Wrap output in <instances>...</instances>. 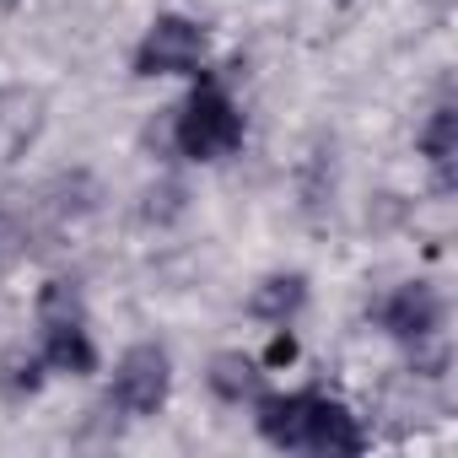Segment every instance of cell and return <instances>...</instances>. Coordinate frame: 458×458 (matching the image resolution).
Returning a JSON list of instances; mask_svg holds the SVG:
<instances>
[{"label":"cell","instance_id":"obj_1","mask_svg":"<svg viewBox=\"0 0 458 458\" xmlns=\"http://www.w3.org/2000/svg\"><path fill=\"white\" fill-rule=\"evenodd\" d=\"M178 151L183 157H194V162H221V157H233L238 146H243V114H238V103L226 98L221 87H194V98L183 103V114H178Z\"/></svg>","mask_w":458,"mask_h":458},{"label":"cell","instance_id":"obj_2","mask_svg":"<svg viewBox=\"0 0 458 458\" xmlns=\"http://www.w3.org/2000/svg\"><path fill=\"white\" fill-rule=\"evenodd\" d=\"M205 65V33L189 17H157L151 33L135 49V71L140 76H189Z\"/></svg>","mask_w":458,"mask_h":458},{"label":"cell","instance_id":"obj_3","mask_svg":"<svg viewBox=\"0 0 458 458\" xmlns=\"http://www.w3.org/2000/svg\"><path fill=\"white\" fill-rule=\"evenodd\" d=\"M162 399H167V356L157 345L124 351V361L114 372V404L124 415H157Z\"/></svg>","mask_w":458,"mask_h":458},{"label":"cell","instance_id":"obj_4","mask_svg":"<svg viewBox=\"0 0 458 458\" xmlns=\"http://www.w3.org/2000/svg\"><path fill=\"white\" fill-rule=\"evenodd\" d=\"M318 404H324V394H270V399H259V431L276 447H313Z\"/></svg>","mask_w":458,"mask_h":458},{"label":"cell","instance_id":"obj_5","mask_svg":"<svg viewBox=\"0 0 458 458\" xmlns=\"http://www.w3.org/2000/svg\"><path fill=\"white\" fill-rule=\"evenodd\" d=\"M377 318H383V329L399 335V340H426V335L437 329L442 308H437L431 286H399V292L377 308Z\"/></svg>","mask_w":458,"mask_h":458},{"label":"cell","instance_id":"obj_6","mask_svg":"<svg viewBox=\"0 0 458 458\" xmlns=\"http://www.w3.org/2000/svg\"><path fill=\"white\" fill-rule=\"evenodd\" d=\"M44 361H49L55 372H71V377H87V372L98 367V351H92V340H87V329H81V313H71V318H44Z\"/></svg>","mask_w":458,"mask_h":458},{"label":"cell","instance_id":"obj_7","mask_svg":"<svg viewBox=\"0 0 458 458\" xmlns=\"http://www.w3.org/2000/svg\"><path fill=\"white\" fill-rule=\"evenodd\" d=\"M210 388H216L221 399H233V404L259 399V367H254L249 356H216V361H210Z\"/></svg>","mask_w":458,"mask_h":458},{"label":"cell","instance_id":"obj_8","mask_svg":"<svg viewBox=\"0 0 458 458\" xmlns=\"http://www.w3.org/2000/svg\"><path fill=\"white\" fill-rule=\"evenodd\" d=\"M420 146H426V157H431L437 178L447 183V178H453V157H458V119H453V108H437V114H431V124H426Z\"/></svg>","mask_w":458,"mask_h":458},{"label":"cell","instance_id":"obj_9","mask_svg":"<svg viewBox=\"0 0 458 458\" xmlns=\"http://www.w3.org/2000/svg\"><path fill=\"white\" fill-rule=\"evenodd\" d=\"M302 297H308V286H302V276H276V281H265L259 292H254V313L259 318H292L297 308H302Z\"/></svg>","mask_w":458,"mask_h":458},{"label":"cell","instance_id":"obj_10","mask_svg":"<svg viewBox=\"0 0 458 458\" xmlns=\"http://www.w3.org/2000/svg\"><path fill=\"white\" fill-rule=\"evenodd\" d=\"M44 351H12L6 356V388L12 394H33L38 383H44Z\"/></svg>","mask_w":458,"mask_h":458},{"label":"cell","instance_id":"obj_11","mask_svg":"<svg viewBox=\"0 0 458 458\" xmlns=\"http://www.w3.org/2000/svg\"><path fill=\"white\" fill-rule=\"evenodd\" d=\"M297 356V340L292 335H276V345H270V361H292Z\"/></svg>","mask_w":458,"mask_h":458}]
</instances>
